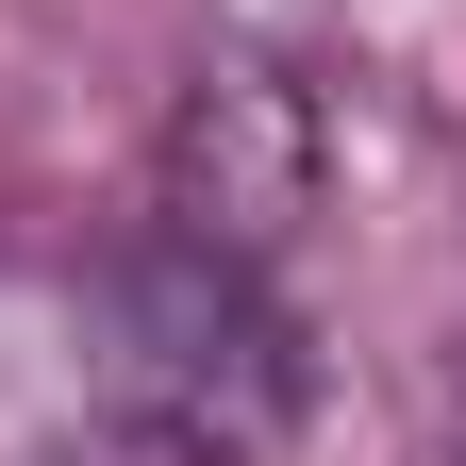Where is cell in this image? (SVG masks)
Listing matches in <instances>:
<instances>
[{
    "mask_svg": "<svg viewBox=\"0 0 466 466\" xmlns=\"http://www.w3.org/2000/svg\"><path fill=\"white\" fill-rule=\"evenodd\" d=\"M100 383H116V417L150 433V466H267L283 417H300L283 317L200 233H167V250H134L100 283Z\"/></svg>",
    "mask_w": 466,
    "mask_h": 466,
    "instance_id": "1",
    "label": "cell"
}]
</instances>
